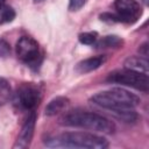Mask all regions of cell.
Instances as JSON below:
<instances>
[{
	"mask_svg": "<svg viewBox=\"0 0 149 149\" xmlns=\"http://www.w3.org/2000/svg\"><path fill=\"white\" fill-rule=\"evenodd\" d=\"M148 61L146 58H142L140 56H133L126 59L125 68L134 71H139L141 73L148 74Z\"/></svg>",
	"mask_w": 149,
	"mask_h": 149,
	"instance_id": "obj_11",
	"label": "cell"
},
{
	"mask_svg": "<svg viewBox=\"0 0 149 149\" xmlns=\"http://www.w3.org/2000/svg\"><path fill=\"white\" fill-rule=\"evenodd\" d=\"M68 105H69V99L68 98H65V97H56L47 105L45 115H48V116L56 115L57 113L64 111Z\"/></svg>",
	"mask_w": 149,
	"mask_h": 149,
	"instance_id": "obj_10",
	"label": "cell"
},
{
	"mask_svg": "<svg viewBox=\"0 0 149 149\" xmlns=\"http://www.w3.org/2000/svg\"><path fill=\"white\" fill-rule=\"evenodd\" d=\"M15 19V10L10 6H1L0 7V26L5 23H9Z\"/></svg>",
	"mask_w": 149,
	"mask_h": 149,
	"instance_id": "obj_14",
	"label": "cell"
},
{
	"mask_svg": "<svg viewBox=\"0 0 149 149\" xmlns=\"http://www.w3.org/2000/svg\"><path fill=\"white\" fill-rule=\"evenodd\" d=\"M41 1H43V0H34V2H41Z\"/></svg>",
	"mask_w": 149,
	"mask_h": 149,
	"instance_id": "obj_19",
	"label": "cell"
},
{
	"mask_svg": "<svg viewBox=\"0 0 149 149\" xmlns=\"http://www.w3.org/2000/svg\"><path fill=\"white\" fill-rule=\"evenodd\" d=\"M95 47L98 49H106V48H120L123 44V40L116 35H108L104 36L101 40L97 41Z\"/></svg>",
	"mask_w": 149,
	"mask_h": 149,
	"instance_id": "obj_12",
	"label": "cell"
},
{
	"mask_svg": "<svg viewBox=\"0 0 149 149\" xmlns=\"http://www.w3.org/2000/svg\"><path fill=\"white\" fill-rule=\"evenodd\" d=\"M114 8V14L104 13L100 15V19L108 22H123L133 24L142 15V7L136 0H115Z\"/></svg>",
	"mask_w": 149,
	"mask_h": 149,
	"instance_id": "obj_4",
	"label": "cell"
},
{
	"mask_svg": "<svg viewBox=\"0 0 149 149\" xmlns=\"http://www.w3.org/2000/svg\"><path fill=\"white\" fill-rule=\"evenodd\" d=\"M87 0H70L69 1V9L71 12H76V10H79L85 3H86Z\"/></svg>",
	"mask_w": 149,
	"mask_h": 149,
	"instance_id": "obj_16",
	"label": "cell"
},
{
	"mask_svg": "<svg viewBox=\"0 0 149 149\" xmlns=\"http://www.w3.org/2000/svg\"><path fill=\"white\" fill-rule=\"evenodd\" d=\"M10 52V47L5 40H0V57H6Z\"/></svg>",
	"mask_w": 149,
	"mask_h": 149,
	"instance_id": "obj_17",
	"label": "cell"
},
{
	"mask_svg": "<svg viewBox=\"0 0 149 149\" xmlns=\"http://www.w3.org/2000/svg\"><path fill=\"white\" fill-rule=\"evenodd\" d=\"M35 123H36V113H35V111H30L28 118L26 119V121L17 135V139H16L13 148L23 149V148H28L30 146V142H31L33 135H34V130H35Z\"/></svg>",
	"mask_w": 149,
	"mask_h": 149,
	"instance_id": "obj_8",
	"label": "cell"
},
{
	"mask_svg": "<svg viewBox=\"0 0 149 149\" xmlns=\"http://www.w3.org/2000/svg\"><path fill=\"white\" fill-rule=\"evenodd\" d=\"M12 94V90H10V85L9 83L5 79L0 77V106L5 105Z\"/></svg>",
	"mask_w": 149,
	"mask_h": 149,
	"instance_id": "obj_13",
	"label": "cell"
},
{
	"mask_svg": "<svg viewBox=\"0 0 149 149\" xmlns=\"http://www.w3.org/2000/svg\"><path fill=\"white\" fill-rule=\"evenodd\" d=\"M79 42L81 44L86 45H93L98 41V34L95 31H87V33H81L78 36Z\"/></svg>",
	"mask_w": 149,
	"mask_h": 149,
	"instance_id": "obj_15",
	"label": "cell"
},
{
	"mask_svg": "<svg viewBox=\"0 0 149 149\" xmlns=\"http://www.w3.org/2000/svg\"><path fill=\"white\" fill-rule=\"evenodd\" d=\"M42 98L40 87L34 83H23L16 92V104L26 111H34Z\"/></svg>",
	"mask_w": 149,
	"mask_h": 149,
	"instance_id": "obj_7",
	"label": "cell"
},
{
	"mask_svg": "<svg viewBox=\"0 0 149 149\" xmlns=\"http://www.w3.org/2000/svg\"><path fill=\"white\" fill-rule=\"evenodd\" d=\"M5 1H6V0H0V7L5 5Z\"/></svg>",
	"mask_w": 149,
	"mask_h": 149,
	"instance_id": "obj_18",
	"label": "cell"
},
{
	"mask_svg": "<svg viewBox=\"0 0 149 149\" xmlns=\"http://www.w3.org/2000/svg\"><path fill=\"white\" fill-rule=\"evenodd\" d=\"M59 123L66 127L84 128L107 134H111L115 130L114 123L105 116L83 109H73L63 114L59 119Z\"/></svg>",
	"mask_w": 149,
	"mask_h": 149,
	"instance_id": "obj_3",
	"label": "cell"
},
{
	"mask_svg": "<svg viewBox=\"0 0 149 149\" xmlns=\"http://www.w3.org/2000/svg\"><path fill=\"white\" fill-rule=\"evenodd\" d=\"M45 144L52 148H79V149H105L108 141L99 135L84 132H68L45 140Z\"/></svg>",
	"mask_w": 149,
	"mask_h": 149,
	"instance_id": "obj_2",
	"label": "cell"
},
{
	"mask_svg": "<svg viewBox=\"0 0 149 149\" xmlns=\"http://www.w3.org/2000/svg\"><path fill=\"white\" fill-rule=\"evenodd\" d=\"M16 56L30 69H38L42 63V52L38 43L29 36H22L16 42Z\"/></svg>",
	"mask_w": 149,
	"mask_h": 149,
	"instance_id": "obj_5",
	"label": "cell"
},
{
	"mask_svg": "<svg viewBox=\"0 0 149 149\" xmlns=\"http://www.w3.org/2000/svg\"><path fill=\"white\" fill-rule=\"evenodd\" d=\"M90 100L102 108L112 111L123 121L133 122L137 119L134 108L140 104V98L127 90L111 88L92 95Z\"/></svg>",
	"mask_w": 149,
	"mask_h": 149,
	"instance_id": "obj_1",
	"label": "cell"
},
{
	"mask_svg": "<svg viewBox=\"0 0 149 149\" xmlns=\"http://www.w3.org/2000/svg\"><path fill=\"white\" fill-rule=\"evenodd\" d=\"M107 81L130 86V87L142 91V92H148V90H149L148 74L141 73L139 71L129 70L126 68L122 70H115V71L111 72L107 77Z\"/></svg>",
	"mask_w": 149,
	"mask_h": 149,
	"instance_id": "obj_6",
	"label": "cell"
},
{
	"mask_svg": "<svg viewBox=\"0 0 149 149\" xmlns=\"http://www.w3.org/2000/svg\"><path fill=\"white\" fill-rule=\"evenodd\" d=\"M106 62V57L105 56H95V57H90L86 58L84 61H80L77 65H76V72L83 74V73H87L91 71L97 70L98 68H100L104 63Z\"/></svg>",
	"mask_w": 149,
	"mask_h": 149,
	"instance_id": "obj_9",
	"label": "cell"
}]
</instances>
